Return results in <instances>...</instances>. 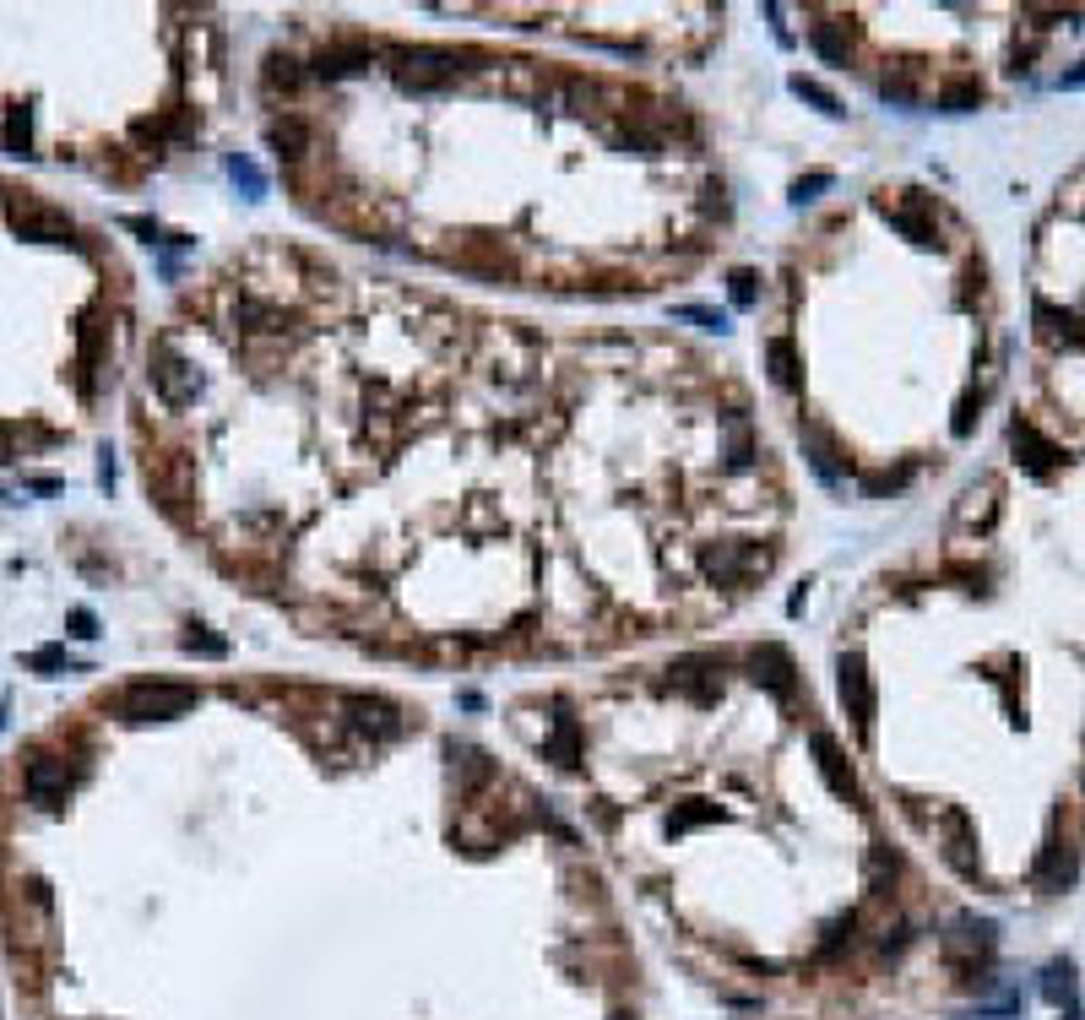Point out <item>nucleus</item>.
I'll return each mask as SVG.
<instances>
[{"mask_svg":"<svg viewBox=\"0 0 1085 1020\" xmlns=\"http://www.w3.org/2000/svg\"><path fill=\"white\" fill-rule=\"evenodd\" d=\"M506 82H511L515 93H543V71H538V65H526V61L506 65Z\"/></svg>","mask_w":1085,"mask_h":1020,"instance_id":"obj_30","label":"nucleus"},{"mask_svg":"<svg viewBox=\"0 0 1085 1020\" xmlns=\"http://www.w3.org/2000/svg\"><path fill=\"white\" fill-rule=\"evenodd\" d=\"M673 316L695 320V326H705V331H727V316H716V310H705V305H679Z\"/></svg>","mask_w":1085,"mask_h":1020,"instance_id":"obj_34","label":"nucleus"},{"mask_svg":"<svg viewBox=\"0 0 1085 1020\" xmlns=\"http://www.w3.org/2000/svg\"><path fill=\"white\" fill-rule=\"evenodd\" d=\"M0 147H6L11 158H33V152H28V109H11V115H6V126H0Z\"/></svg>","mask_w":1085,"mask_h":1020,"instance_id":"obj_25","label":"nucleus"},{"mask_svg":"<svg viewBox=\"0 0 1085 1020\" xmlns=\"http://www.w3.org/2000/svg\"><path fill=\"white\" fill-rule=\"evenodd\" d=\"M152 385H158V396H163L169 407H191L195 396H201V375H195V364L180 353V348H169V342H158V348H152Z\"/></svg>","mask_w":1085,"mask_h":1020,"instance_id":"obj_3","label":"nucleus"},{"mask_svg":"<svg viewBox=\"0 0 1085 1020\" xmlns=\"http://www.w3.org/2000/svg\"><path fill=\"white\" fill-rule=\"evenodd\" d=\"M711 815H716V809H684V815L673 820V830H695V826H705Z\"/></svg>","mask_w":1085,"mask_h":1020,"instance_id":"obj_37","label":"nucleus"},{"mask_svg":"<svg viewBox=\"0 0 1085 1020\" xmlns=\"http://www.w3.org/2000/svg\"><path fill=\"white\" fill-rule=\"evenodd\" d=\"M456 765H461V787H467V793H472V787H478V782H489V771H494V765L483 761V755H478V750H467V744H461V750H456Z\"/></svg>","mask_w":1085,"mask_h":1020,"instance_id":"obj_27","label":"nucleus"},{"mask_svg":"<svg viewBox=\"0 0 1085 1020\" xmlns=\"http://www.w3.org/2000/svg\"><path fill=\"white\" fill-rule=\"evenodd\" d=\"M370 61H375V44L370 39H337V44L320 50L316 71L320 76H359V71H370Z\"/></svg>","mask_w":1085,"mask_h":1020,"instance_id":"obj_13","label":"nucleus"},{"mask_svg":"<svg viewBox=\"0 0 1085 1020\" xmlns=\"http://www.w3.org/2000/svg\"><path fill=\"white\" fill-rule=\"evenodd\" d=\"M673 684L701 705L716 701V657H679L673 662Z\"/></svg>","mask_w":1085,"mask_h":1020,"instance_id":"obj_14","label":"nucleus"},{"mask_svg":"<svg viewBox=\"0 0 1085 1020\" xmlns=\"http://www.w3.org/2000/svg\"><path fill=\"white\" fill-rule=\"evenodd\" d=\"M1015 450L1025 456V467H1031V472H1047V467L1059 461V450L1047 446V440H1042L1031 424H1015Z\"/></svg>","mask_w":1085,"mask_h":1020,"instance_id":"obj_21","label":"nucleus"},{"mask_svg":"<svg viewBox=\"0 0 1085 1020\" xmlns=\"http://www.w3.org/2000/svg\"><path fill=\"white\" fill-rule=\"evenodd\" d=\"M727 299H733V310H749V305H755V272L738 266V272L727 277Z\"/></svg>","mask_w":1085,"mask_h":1020,"instance_id":"obj_31","label":"nucleus"},{"mask_svg":"<svg viewBox=\"0 0 1085 1020\" xmlns=\"http://www.w3.org/2000/svg\"><path fill=\"white\" fill-rule=\"evenodd\" d=\"M1042 994H1047L1059 1010H1075V966H1070V960H1053V966L1042 971Z\"/></svg>","mask_w":1085,"mask_h":1020,"instance_id":"obj_20","label":"nucleus"},{"mask_svg":"<svg viewBox=\"0 0 1085 1020\" xmlns=\"http://www.w3.org/2000/svg\"><path fill=\"white\" fill-rule=\"evenodd\" d=\"M809 44H815V55L830 61V65H847V55H852V39H847L841 22H815V28H809Z\"/></svg>","mask_w":1085,"mask_h":1020,"instance_id":"obj_17","label":"nucleus"},{"mask_svg":"<svg viewBox=\"0 0 1085 1020\" xmlns=\"http://www.w3.org/2000/svg\"><path fill=\"white\" fill-rule=\"evenodd\" d=\"M185 651H195V657H223L228 640L212 636V630H191V636H185Z\"/></svg>","mask_w":1085,"mask_h":1020,"instance_id":"obj_33","label":"nucleus"},{"mask_svg":"<svg viewBox=\"0 0 1085 1020\" xmlns=\"http://www.w3.org/2000/svg\"><path fill=\"white\" fill-rule=\"evenodd\" d=\"M195 701H201V690H195V684L136 679V684H126V690L115 695V711H120L126 722H163V716H180V711H191Z\"/></svg>","mask_w":1085,"mask_h":1020,"instance_id":"obj_1","label":"nucleus"},{"mask_svg":"<svg viewBox=\"0 0 1085 1020\" xmlns=\"http://www.w3.org/2000/svg\"><path fill=\"white\" fill-rule=\"evenodd\" d=\"M722 440H727V467H749V461H755V435H749V418H727Z\"/></svg>","mask_w":1085,"mask_h":1020,"instance_id":"obj_22","label":"nucleus"},{"mask_svg":"<svg viewBox=\"0 0 1085 1020\" xmlns=\"http://www.w3.org/2000/svg\"><path fill=\"white\" fill-rule=\"evenodd\" d=\"M977 98H982V87H977V82H956V87H945V93H939V109H945V115H960V109H971Z\"/></svg>","mask_w":1085,"mask_h":1020,"instance_id":"obj_29","label":"nucleus"},{"mask_svg":"<svg viewBox=\"0 0 1085 1020\" xmlns=\"http://www.w3.org/2000/svg\"><path fill=\"white\" fill-rule=\"evenodd\" d=\"M543 755H549L554 765H575V761H581V722H575V716H565V711L554 716V727H549V744H543Z\"/></svg>","mask_w":1085,"mask_h":1020,"instance_id":"obj_16","label":"nucleus"},{"mask_svg":"<svg viewBox=\"0 0 1085 1020\" xmlns=\"http://www.w3.org/2000/svg\"><path fill=\"white\" fill-rule=\"evenodd\" d=\"M749 662H755V679L766 684L776 701H793V690H798V668H793V651H787V646L766 640V646H755V651H749Z\"/></svg>","mask_w":1085,"mask_h":1020,"instance_id":"obj_6","label":"nucleus"},{"mask_svg":"<svg viewBox=\"0 0 1085 1020\" xmlns=\"http://www.w3.org/2000/svg\"><path fill=\"white\" fill-rule=\"evenodd\" d=\"M71 771L65 761H50V755H39V761H28V798L39 804V809H61L65 793H71Z\"/></svg>","mask_w":1085,"mask_h":1020,"instance_id":"obj_8","label":"nucleus"},{"mask_svg":"<svg viewBox=\"0 0 1085 1020\" xmlns=\"http://www.w3.org/2000/svg\"><path fill=\"white\" fill-rule=\"evenodd\" d=\"M0 461H11V429L0 424Z\"/></svg>","mask_w":1085,"mask_h":1020,"instance_id":"obj_38","label":"nucleus"},{"mask_svg":"<svg viewBox=\"0 0 1085 1020\" xmlns=\"http://www.w3.org/2000/svg\"><path fill=\"white\" fill-rule=\"evenodd\" d=\"M272 147H277L283 158H305V152H310V126H305L299 115L272 120Z\"/></svg>","mask_w":1085,"mask_h":1020,"instance_id":"obj_18","label":"nucleus"},{"mask_svg":"<svg viewBox=\"0 0 1085 1020\" xmlns=\"http://www.w3.org/2000/svg\"><path fill=\"white\" fill-rule=\"evenodd\" d=\"M755 571H766V554L755 543H716V549H701V575L716 581V586H738Z\"/></svg>","mask_w":1085,"mask_h":1020,"instance_id":"obj_4","label":"nucleus"},{"mask_svg":"<svg viewBox=\"0 0 1085 1020\" xmlns=\"http://www.w3.org/2000/svg\"><path fill=\"white\" fill-rule=\"evenodd\" d=\"M880 93H885L891 104H917V76H912V65H901V71H885Z\"/></svg>","mask_w":1085,"mask_h":1020,"instance_id":"obj_26","label":"nucleus"},{"mask_svg":"<svg viewBox=\"0 0 1085 1020\" xmlns=\"http://www.w3.org/2000/svg\"><path fill=\"white\" fill-rule=\"evenodd\" d=\"M71 636H76V640H93V636H98V619H93L87 608H76V614H71Z\"/></svg>","mask_w":1085,"mask_h":1020,"instance_id":"obj_36","label":"nucleus"},{"mask_svg":"<svg viewBox=\"0 0 1085 1020\" xmlns=\"http://www.w3.org/2000/svg\"><path fill=\"white\" fill-rule=\"evenodd\" d=\"M17 229L28 240H44V245H71V223L55 212H39V206H17Z\"/></svg>","mask_w":1085,"mask_h":1020,"instance_id":"obj_15","label":"nucleus"},{"mask_svg":"<svg viewBox=\"0 0 1085 1020\" xmlns=\"http://www.w3.org/2000/svg\"><path fill=\"white\" fill-rule=\"evenodd\" d=\"M836 695H841L847 716H852L858 727L874 722V684H869V662H863L858 651H847V657L836 662Z\"/></svg>","mask_w":1085,"mask_h":1020,"instance_id":"obj_5","label":"nucleus"},{"mask_svg":"<svg viewBox=\"0 0 1085 1020\" xmlns=\"http://www.w3.org/2000/svg\"><path fill=\"white\" fill-rule=\"evenodd\" d=\"M467 55L461 50H440V44H418V50H402L396 65H391V76L407 87V93H440L450 87L461 71H467Z\"/></svg>","mask_w":1085,"mask_h":1020,"instance_id":"obj_2","label":"nucleus"},{"mask_svg":"<svg viewBox=\"0 0 1085 1020\" xmlns=\"http://www.w3.org/2000/svg\"><path fill=\"white\" fill-rule=\"evenodd\" d=\"M804 456H809L815 478L830 484V489H841V484H847V472H852V461L841 456V446L830 440V429H820V424H804Z\"/></svg>","mask_w":1085,"mask_h":1020,"instance_id":"obj_7","label":"nucleus"},{"mask_svg":"<svg viewBox=\"0 0 1085 1020\" xmlns=\"http://www.w3.org/2000/svg\"><path fill=\"white\" fill-rule=\"evenodd\" d=\"M0 716H6V711H0Z\"/></svg>","mask_w":1085,"mask_h":1020,"instance_id":"obj_40","label":"nucleus"},{"mask_svg":"<svg viewBox=\"0 0 1085 1020\" xmlns=\"http://www.w3.org/2000/svg\"><path fill=\"white\" fill-rule=\"evenodd\" d=\"M348 727L359 733V739H375V744H385V739H396L402 733V716H396V705H385V701H348Z\"/></svg>","mask_w":1085,"mask_h":1020,"instance_id":"obj_10","label":"nucleus"},{"mask_svg":"<svg viewBox=\"0 0 1085 1020\" xmlns=\"http://www.w3.org/2000/svg\"><path fill=\"white\" fill-rule=\"evenodd\" d=\"M912 472H917V467H895V472H869V478H863V489H869V495L880 500V495H895V489H906V484H912Z\"/></svg>","mask_w":1085,"mask_h":1020,"instance_id":"obj_28","label":"nucleus"},{"mask_svg":"<svg viewBox=\"0 0 1085 1020\" xmlns=\"http://www.w3.org/2000/svg\"><path fill=\"white\" fill-rule=\"evenodd\" d=\"M826 185H830V174H809V180H798V185H793V201H815Z\"/></svg>","mask_w":1085,"mask_h":1020,"instance_id":"obj_35","label":"nucleus"},{"mask_svg":"<svg viewBox=\"0 0 1085 1020\" xmlns=\"http://www.w3.org/2000/svg\"><path fill=\"white\" fill-rule=\"evenodd\" d=\"M891 229H901L912 245H934V206L928 195H906V201H885Z\"/></svg>","mask_w":1085,"mask_h":1020,"instance_id":"obj_12","label":"nucleus"},{"mask_svg":"<svg viewBox=\"0 0 1085 1020\" xmlns=\"http://www.w3.org/2000/svg\"><path fill=\"white\" fill-rule=\"evenodd\" d=\"M766 370H770V381L776 385H798V348L787 342V337H770L766 342Z\"/></svg>","mask_w":1085,"mask_h":1020,"instance_id":"obj_19","label":"nucleus"},{"mask_svg":"<svg viewBox=\"0 0 1085 1020\" xmlns=\"http://www.w3.org/2000/svg\"><path fill=\"white\" fill-rule=\"evenodd\" d=\"M993 945H999V928H993L988 917H960L956 928L945 934V956H950V960L993 956Z\"/></svg>","mask_w":1085,"mask_h":1020,"instance_id":"obj_11","label":"nucleus"},{"mask_svg":"<svg viewBox=\"0 0 1085 1020\" xmlns=\"http://www.w3.org/2000/svg\"><path fill=\"white\" fill-rule=\"evenodd\" d=\"M228 180H234L240 191L251 195V201H256V195H266V174H260V169L251 163V158H245V152H234V158H228Z\"/></svg>","mask_w":1085,"mask_h":1020,"instance_id":"obj_24","label":"nucleus"},{"mask_svg":"<svg viewBox=\"0 0 1085 1020\" xmlns=\"http://www.w3.org/2000/svg\"><path fill=\"white\" fill-rule=\"evenodd\" d=\"M266 87H299V61L272 55V61H266Z\"/></svg>","mask_w":1085,"mask_h":1020,"instance_id":"obj_32","label":"nucleus"},{"mask_svg":"<svg viewBox=\"0 0 1085 1020\" xmlns=\"http://www.w3.org/2000/svg\"><path fill=\"white\" fill-rule=\"evenodd\" d=\"M787 87H793V93H798V98H804V104H815V109H820V115H830V120H836V115H841V98H836V93H830V87H820V82H815V76H793V82H787Z\"/></svg>","mask_w":1085,"mask_h":1020,"instance_id":"obj_23","label":"nucleus"},{"mask_svg":"<svg viewBox=\"0 0 1085 1020\" xmlns=\"http://www.w3.org/2000/svg\"><path fill=\"white\" fill-rule=\"evenodd\" d=\"M614 1020H636V1016H630V1010H619V1016H614Z\"/></svg>","mask_w":1085,"mask_h":1020,"instance_id":"obj_39","label":"nucleus"},{"mask_svg":"<svg viewBox=\"0 0 1085 1020\" xmlns=\"http://www.w3.org/2000/svg\"><path fill=\"white\" fill-rule=\"evenodd\" d=\"M809 750H815V765H820V776H826L830 793H836V798H858V776H852V765H847V755L836 750V739H830L826 727L809 733Z\"/></svg>","mask_w":1085,"mask_h":1020,"instance_id":"obj_9","label":"nucleus"}]
</instances>
